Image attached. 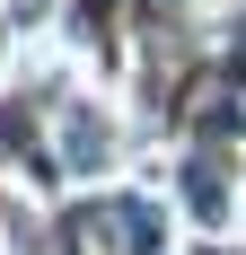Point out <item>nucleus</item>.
<instances>
[{
	"label": "nucleus",
	"mask_w": 246,
	"mask_h": 255,
	"mask_svg": "<svg viewBox=\"0 0 246 255\" xmlns=\"http://www.w3.org/2000/svg\"><path fill=\"white\" fill-rule=\"evenodd\" d=\"M71 158H79V167H97V158H106V132H97V124H71Z\"/></svg>",
	"instance_id": "1"
}]
</instances>
